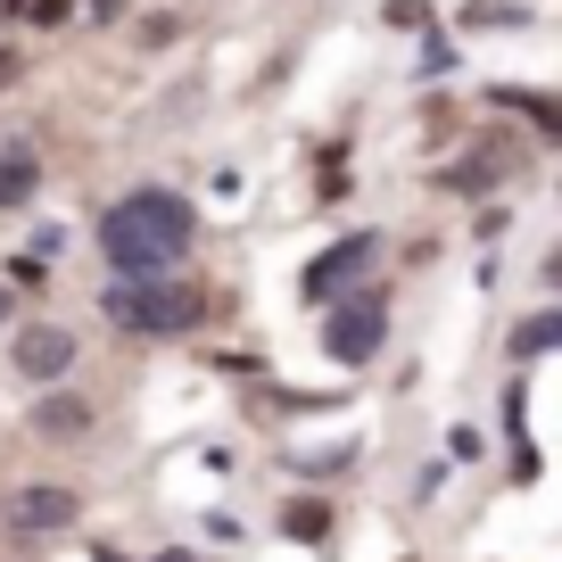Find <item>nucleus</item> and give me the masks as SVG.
I'll use <instances>...</instances> for the list:
<instances>
[{"instance_id": "nucleus-1", "label": "nucleus", "mask_w": 562, "mask_h": 562, "mask_svg": "<svg viewBox=\"0 0 562 562\" xmlns=\"http://www.w3.org/2000/svg\"><path fill=\"white\" fill-rule=\"evenodd\" d=\"M191 240H199V215L175 191H133L100 215V257L116 281H166V265L191 257Z\"/></svg>"}, {"instance_id": "nucleus-2", "label": "nucleus", "mask_w": 562, "mask_h": 562, "mask_svg": "<svg viewBox=\"0 0 562 562\" xmlns=\"http://www.w3.org/2000/svg\"><path fill=\"white\" fill-rule=\"evenodd\" d=\"M207 315V290L199 281H116L108 290V323H124L133 339H175Z\"/></svg>"}, {"instance_id": "nucleus-3", "label": "nucleus", "mask_w": 562, "mask_h": 562, "mask_svg": "<svg viewBox=\"0 0 562 562\" xmlns=\"http://www.w3.org/2000/svg\"><path fill=\"white\" fill-rule=\"evenodd\" d=\"M372 257H381V240H372V232H348V240H339L331 257H323L315 273L299 281V290H306V299L323 306V299H339V290H348V281H364V265H372Z\"/></svg>"}, {"instance_id": "nucleus-4", "label": "nucleus", "mask_w": 562, "mask_h": 562, "mask_svg": "<svg viewBox=\"0 0 562 562\" xmlns=\"http://www.w3.org/2000/svg\"><path fill=\"white\" fill-rule=\"evenodd\" d=\"M381 339H389V315H381V306H339L331 331H323V348H331L339 364H372V356H381Z\"/></svg>"}, {"instance_id": "nucleus-5", "label": "nucleus", "mask_w": 562, "mask_h": 562, "mask_svg": "<svg viewBox=\"0 0 562 562\" xmlns=\"http://www.w3.org/2000/svg\"><path fill=\"white\" fill-rule=\"evenodd\" d=\"M67 364H75V331H58V323L18 331V372H25V381H58Z\"/></svg>"}, {"instance_id": "nucleus-6", "label": "nucleus", "mask_w": 562, "mask_h": 562, "mask_svg": "<svg viewBox=\"0 0 562 562\" xmlns=\"http://www.w3.org/2000/svg\"><path fill=\"white\" fill-rule=\"evenodd\" d=\"M75 521V488H25L18 505H9V529L18 538H42V529H67Z\"/></svg>"}, {"instance_id": "nucleus-7", "label": "nucleus", "mask_w": 562, "mask_h": 562, "mask_svg": "<svg viewBox=\"0 0 562 562\" xmlns=\"http://www.w3.org/2000/svg\"><path fill=\"white\" fill-rule=\"evenodd\" d=\"M34 191H42V166H34V149H25V140H9V149H0V207H25Z\"/></svg>"}, {"instance_id": "nucleus-8", "label": "nucleus", "mask_w": 562, "mask_h": 562, "mask_svg": "<svg viewBox=\"0 0 562 562\" xmlns=\"http://www.w3.org/2000/svg\"><path fill=\"white\" fill-rule=\"evenodd\" d=\"M34 422L50 430V439H75V430H91V405L75 397V389H58V397H42V405H34Z\"/></svg>"}, {"instance_id": "nucleus-9", "label": "nucleus", "mask_w": 562, "mask_h": 562, "mask_svg": "<svg viewBox=\"0 0 562 562\" xmlns=\"http://www.w3.org/2000/svg\"><path fill=\"white\" fill-rule=\"evenodd\" d=\"M281 529H290V538H299V546H323V538H331V513H323L315 496H306V505H299V496H290V513H281Z\"/></svg>"}, {"instance_id": "nucleus-10", "label": "nucleus", "mask_w": 562, "mask_h": 562, "mask_svg": "<svg viewBox=\"0 0 562 562\" xmlns=\"http://www.w3.org/2000/svg\"><path fill=\"white\" fill-rule=\"evenodd\" d=\"M496 108H513V116H529L538 133H562V108L538 100V91H496Z\"/></svg>"}, {"instance_id": "nucleus-11", "label": "nucleus", "mask_w": 562, "mask_h": 562, "mask_svg": "<svg viewBox=\"0 0 562 562\" xmlns=\"http://www.w3.org/2000/svg\"><path fill=\"white\" fill-rule=\"evenodd\" d=\"M554 339H562V323H554V315H529L513 348H521V356H546V348H554Z\"/></svg>"}, {"instance_id": "nucleus-12", "label": "nucleus", "mask_w": 562, "mask_h": 562, "mask_svg": "<svg viewBox=\"0 0 562 562\" xmlns=\"http://www.w3.org/2000/svg\"><path fill=\"white\" fill-rule=\"evenodd\" d=\"M9 281H25V290H42V281H50V265H42L34 248H25V257H9Z\"/></svg>"}, {"instance_id": "nucleus-13", "label": "nucleus", "mask_w": 562, "mask_h": 562, "mask_svg": "<svg viewBox=\"0 0 562 562\" xmlns=\"http://www.w3.org/2000/svg\"><path fill=\"white\" fill-rule=\"evenodd\" d=\"M18 9H25V18H42V25H58V18L75 9V0H18Z\"/></svg>"}, {"instance_id": "nucleus-14", "label": "nucleus", "mask_w": 562, "mask_h": 562, "mask_svg": "<svg viewBox=\"0 0 562 562\" xmlns=\"http://www.w3.org/2000/svg\"><path fill=\"white\" fill-rule=\"evenodd\" d=\"M0 323H9V290H0Z\"/></svg>"}, {"instance_id": "nucleus-15", "label": "nucleus", "mask_w": 562, "mask_h": 562, "mask_svg": "<svg viewBox=\"0 0 562 562\" xmlns=\"http://www.w3.org/2000/svg\"><path fill=\"white\" fill-rule=\"evenodd\" d=\"M100 9H116V0H100Z\"/></svg>"}]
</instances>
